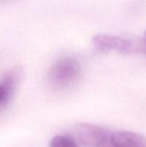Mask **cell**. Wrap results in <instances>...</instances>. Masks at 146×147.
<instances>
[{"label":"cell","mask_w":146,"mask_h":147,"mask_svg":"<svg viewBox=\"0 0 146 147\" xmlns=\"http://www.w3.org/2000/svg\"><path fill=\"white\" fill-rule=\"evenodd\" d=\"M81 65L72 57H64L53 63L47 73V80L51 86L64 90L72 85L79 78Z\"/></svg>","instance_id":"6da1fadb"},{"label":"cell","mask_w":146,"mask_h":147,"mask_svg":"<svg viewBox=\"0 0 146 147\" xmlns=\"http://www.w3.org/2000/svg\"><path fill=\"white\" fill-rule=\"evenodd\" d=\"M93 45L96 49L102 53L115 51L121 54L143 53L144 41L142 40H133L117 35L102 34L93 38Z\"/></svg>","instance_id":"7a4b0ae2"},{"label":"cell","mask_w":146,"mask_h":147,"mask_svg":"<svg viewBox=\"0 0 146 147\" xmlns=\"http://www.w3.org/2000/svg\"><path fill=\"white\" fill-rule=\"evenodd\" d=\"M49 147H79L71 135H58L52 139Z\"/></svg>","instance_id":"8992f818"},{"label":"cell","mask_w":146,"mask_h":147,"mask_svg":"<svg viewBox=\"0 0 146 147\" xmlns=\"http://www.w3.org/2000/svg\"><path fill=\"white\" fill-rule=\"evenodd\" d=\"M21 76V71L17 68L9 71L0 82L1 89V98H0V108L4 107L12 97L15 87L19 82Z\"/></svg>","instance_id":"5b68a950"},{"label":"cell","mask_w":146,"mask_h":147,"mask_svg":"<svg viewBox=\"0 0 146 147\" xmlns=\"http://www.w3.org/2000/svg\"><path fill=\"white\" fill-rule=\"evenodd\" d=\"M0 98H1V89H0Z\"/></svg>","instance_id":"ba28073f"},{"label":"cell","mask_w":146,"mask_h":147,"mask_svg":"<svg viewBox=\"0 0 146 147\" xmlns=\"http://www.w3.org/2000/svg\"><path fill=\"white\" fill-rule=\"evenodd\" d=\"M143 40H144V53L143 54L146 55V30L145 33V38L143 39Z\"/></svg>","instance_id":"52a82bcc"},{"label":"cell","mask_w":146,"mask_h":147,"mask_svg":"<svg viewBox=\"0 0 146 147\" xmlns=\"http://www.w3.org/2000/svg\"><path fill=\"white\" fill-rule=\"evenodd\" d=\"M109 134V131L102 127L79 123L74 127V136L72 137L80 146L103 147Z\"/></svg>","instance_id":"3957f363"},{"label":"cell","mask_w":146,"mask_h":147,"mask_svg":"<svg viewBox=\"0 0 146 147\" xmlns=\"http://www.w3.org/2000/svg\"><path fill=\"white\" fill-rule=\"evenodd\" d=\"M104 147H146V139L130 131L110 133Z\"/></svg>","instance_id":"277c9868"}]
</instances>
